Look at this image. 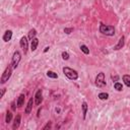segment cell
<instances>
[{
  "instance_id": "cell-17",
  "label": "cell",
  "mask_w": 130,
  "mask_h": 130,
  "mask_svg": "<svg viewBox=\"0 0 130 130\" xmlns=\"http://www.w3.org/2000/svg\"><path fill=\"white\" fill-rule=\"evenodd\" d=\"M36 35H37V30H36V29H32V30L29 32V36H28V38L32 41L34 38H36Z\"/></svg>"
},
{
  "instance_id": "cell-4",
  "label": "cell",
  "mask_w": 130,
  "mask_h": 130,
  "mask_svg": "<svg viewBox=\"0 0 130 130\" xmlns=\"http://www.w3.org/2000/svg\"><path fill=\"white\" fill-rule=\"evenodd\" d=\"M20 60H22V54H20L18 51H15L14 53H13V55H12L11 63H10V65L12 66L13 69H15V68L18 66Z\"/></svg>"
},
{
  "instance_id": "cell-2",
  "label": "cell",
  "mask_w": 130,
  "mask_h": 130,
  "mask_svg": "<svg viewBox=\"0 0 130 130\" xmlns=\"http://www.w3.org/2000/svg\"><path fill=\"white\" fill-rule=\"evenodd\" d=\"M63 73L70 80H76L78 78V72L70 67H63Z\"/></svg>"
},
{
  "instance_id": "cell-24",
  "label": "cell",
  "mask_w": 130,
  "mask_h": 130,
  "mask_svg": "<svg viewBox=\"0 0 130 130\" xmlns=\"http://www.w3.org/2000/svg\"><path fill=\"white\" fill-rule=\"evenodd\" d=\"M51 127H52V122H50V121H49V122H48L47 124L43 127V129H44V130H46V129H50Z\"/></svg>"
},
{
  "instance_id": "cell-7",
  "label": "cell",
  "mask_w": 130,
  "mask_h": 130,
  "mask_svg": "<svg viewBox=\"0 0 130 130\" xmlns=\"http://www.w3.org/2000/svg\"><path fill=\"white\" fill-rule=\"evenodd\" d=\"M43 101V91L39 88V90L36 92V95H35V104L37 106H39L41 103Z\"/></svg>"
},
{
  "instance_id": "cell-27",
  "label": "cell",
  "mask_w": 130,
  "mask_h": 130,
  "mask_svg": "<svg viewBox=\"0 0 130 130\" xmlns=\"http://www.w3.org/2000/svg\"><path fill=\"white\" fill-rule=\"evenodd\" d=\"M49 49H50V47H46V48H45V49H44V53L48 52V51H49Z\"/></svg>"
},
{
  "instance_id": "cell-10",
  "label": "cell",
  "mask_w": 130,
  "mask_h": 130,
  "mask_svg": "<svg viewBox=\"0 0 130 130\" xmlns=\"http://www.w3.org/2000/svg\"><path fill=\"white\" fill-rule=\"evenodd\" d=\"M12 31L11 30H7L5 33H4V35H3V37H2V39H3V41L4 42H9V41L11 40V38H12Z\"/></svg>"
},
{
  "instance_id": "cell-19",
  "label": "cell",
  "mask_w": 130,
  "mask_h": 130,
  "mask_svg": "<svg viewBox=\"0 0 130 130\" xmlns=\"http://www.w3.org/2000/svg\"><path fill=\"white\" fill-rule=\"evenodd\" d=\"M79 48H80V50L85 54V55H88V54H90V49L87 48V46H85V45H83V44H81V45L79 46Z\"/></svg>"
},
{
  "instance_id": "cell-22",
  "label": "cell",
  "mask_w": 130,
  "mask_h": 130,
  "mask_svg": "<svg viewBox=\"0 0 130 130\" xmlns=\"http://www.w3.org/2000/svg\"><path fill=\"white\" fill-rule=\"evenodd\" d=\"M61 56H62V59H63V60H68V59H69V54H68L66 51L62 52Z\"/></svg>"
},
{
  "instance_id": "cell-8",
  "label": "cell",
  "mask_w": 130,
  "mask_h": 130,
  "mask_svg": "<svg viewBox=\"0 0 130 130\" xmlns=\"http://www.w3.org/2000/svg\"><path fill=\"white\" fill-rule=\"evenodd\" d=\"M124 44H125V38H124V36H122V37L119 39V41H118L117 45H116V46L114 47V50L118 51V50L122 49V48L124 47Z\"/></svg>"
},
{
  "instance_id": "cell-28",
  "label": "cell",
  "mask_w": 130,
  "mask_h": 130,
  "mask_svg": "<svg viewBox=\"0 0 130 130\" xmlns=\"http://www.w3.org/2000/svg\"><path fill=\"white\" fill-rule=\"evenodd\" d=\"M55 111H56L57 113H60V109H59V108H56V109H55Z\"/></svg>"
},
{
  "instance_id": "cell-11",
  "label": "cell",
  "mask_w": 130,
  "mask_h": 130,
  "mask_svg": "<svg viewBox=\"0 0 130 130\" xmlns=\"http://www.w3.org/2000/svg\"><path fill=\"white\" fill-rule=\"evenodd\" d=\"M38 45H39V40L37 38H34L31 41V50H32V52H35L37 50Z\"/></svg>"
},
{
  "instance_id": "cell-16",
  "label": "cell",
  "mask_w": 130,
  "mask_h": 130,
  "mask_svg": "<svg viewBox=\"0 0 130 130\" xmlns=\"http://www.w3.org/2000/svg\"><path fill=\"white\" fill-rule=\"evenodd\" d=\"M123 81H124V83L126 86L130 87V75L128 74H125V75H123V77H122Z\"/></svg>"
},
{
  "instance_id": "cell-5",
  "label": "cell",
  "mask_w": 130,
  "mask_h": 130,
  "mask_svg": "<svg viewBox=\"0 0 130 130\" xmlns=\"http://www.w3.org/2000/svg\"><path fill=\"white\" fill-rule=\"evenodd\" d=\"M107 84L106 83V78H105V73L104 72H100L97 77H95V85L98 87H104Z\"/></svg>"
},
{
  "instance_id": "cell-14",
  "label": "cell",
  "mask_w": 130,
  "mask_h": 130,
  "mask_svg": "<svg viewBox=\"0 0 130 130\" xmlns=\"http://www.w3.org/2000/svg\"><path fill=\"white\" fill-rule=\"evenodd\" d=\"M46 74H47V76H48V77H50V78H53V79L58 78V74H57L56 72L52 71V70H48Z\"/></svg>"
},
{
  "instance_id": "cell-3",
  "label": "cell",
  "mask_w": 130,
  "mask_h": 130,
  "mask_svg": "<svg viewBox=\"0 0 130 130\" xmlns=\"http://www.w3.org/2000/svg\"><path fill=\"white\" fill-rule=\"evenodd\" d=\"M12 66L11 65H8L7 67L5 68L4 72L2 73V76H1V79H0V83H1V84H4L6 81H8V79L10 78L11 76V73H12Z\"/></svg>"
},
{
  "instance_id": "cell-21",
  "label": "cell",
  "mask_w": 130,
  "mask_h": 130,
  "mask_svg": "<svg viewBox=\"0 0 130 130\" xmlns=\"http://www.w3.org/2000/svg\"><path fill=\"white\" fill-rule=\"evenodd\" d=\"M11 120H12V113L10 111H7V113H6V117H5V122L9 123V122H11Z\"/></svg>"
},
{
  "instance_id": "cell-1",
  "label": "cell",
  "mask_w": 130,
  "mask_h": 130,
  "mask_svg": "<svg viewBox=\"0 0 130 130\" xmlns=\"http://www.w3.org/2000/svg\"><path fill=\"white\" fill-rule=\"evenodd\" d=\"M99 30H100V33H102L103 35H106L109 37H112L115 35V28L113 25H107V24H100Z\"/></svg>"
},
{
  "instance_id": "cell-6",
  "label": "cell",
  "mask_w": 130,
  "mask_h": 130,
  "mask_svg": "<svg viewBox=\"0 0 130 130\" xmlns=\"http://www.w3.org/2000/svg\"><path fill=\"white\" fill-rule=\"evenodd\" d=\"M19 45H20V48L24 50V54H26L28 52V49H29V41H28V38L25 36H24L22 39L19 41Z\"/></svg>"
},
{
  "instance_id": "cell-29",
  "label": "cell",
  "mask_w": 130,
  "mask_h": 130,
  "mask_svg": "<svg viewBox=\"0 0 130 130\" xmlns=\"http://www.w3.org/2000/svg\"><path fill=\"white\" fill-rule=\"evenodd\" d=\"M12 110H15V106H14V103H12Z\"/></svg>"
},
{
  "instance_id": "cell-18",
  "label": "cell",
  "mask_w": 130,
  "mask_h": 130,
  "mask_svg": "<svg viewBox=\"0 0 130 130\" xmlns=\"http://www.w3.org/2000/svg\"><path fill=\"white\" fill-rule=\"evenodd\" d=\"M98 98L102 101H105V100H108L109 99V94L108 93H100Z\"/></svg>"
},
{
  "instance_id": "cell-20",
  "label": "cell",
  "mask_w": 130,
  "mask_h": 130,
  "mask_svg": "<svg viewBox=\"0 0 130 130\" xmlns=\"http://www.w3.org/2000/svg\"><path fill=\"white\" fill-rule=\"evenodd\" d=\"M114 88H115L116 91H118V92H122L123 91V85H122V83H118V81H116V83H114Z\"/></svg>"
},
{
  "instance_id": "cell-9",
  "label": "cell",
  "mask_w": 130,
  "mask_h": 130,
  "mask_svg": "<svg viewBox=\"0 0 130 130\" xmlns=\"http://www.w3.org/2000/svg\"><path fill=\"white\" fill-rule=\"evenodd\" d=\"M34 102H35V98H31V99L29 100L28 105H26V108H25V114H26V115H29V114L32 112Z\"/></svg>"
},
{
  "instance_id": "cell-25",
  "label": "cell",
  "mask_w": 130,
  "mask_h": 130,
  "mask_svg": "<svg viewBox=\"0 0 130 130\" xmlns=\"http://www.w3.org/2000/svg\"><path fill=\"white\" fill-rule=\"evenodd\" d=\"M112 79H113V81H115V83H116V81H118L119 80V76H118V75H112Z\"/></svg>"
},
{
  "instance_id": "cell-26",
  "label": "cell",
  "mask_w": 130,
  "mask_h": 130,
  "mask_svg": "<svg viewBox=\"0 0 130 130\" xmlns=\"http://www.w3.org/2000/svg\"><path fill=\"white\" fill-rule=\"evenodd\" d=\"M6 93V88H2V91H1V95H0V99H2L3 98V95L4 94Z\"/></svg>"
},
{
  "instance_id": "cell-12",
  "label": "cell",
  "mask_w": 130,
  "mask_h": 130,
  "mask_svg": "<svg viewBox=\"0 0 130 130\" xmlns=\"http://www.w3.org/2000/svg\"><path fill=\"white\" fill-rule=\"evenodd\" d=\"M20 120H22L20 115H16V117L14 118V122H13V126H12V128L14 129V130L19 127V125H20Z\"/></svg>"
},
{
  "instance_id": "cell-23",
  "label": "cell",
  "mask_w": 130,
  "mask_h": 130,
  "mask_svg": "<svg viewBox=\"0 0 130 130\" xmlns=\"http://www.w3.org/2000/svg\"><path fill=\"white\" fill-rule=\"evenodd\" d=\"M72 32H73V29L72 28H65L64 29V33L66 34V35H70Z\"/></svg>"
},
{
  "instance_id": "cell-15",
  "label": "cell",
  "mask_w": 130,
  "mask_h": 130,
  "mask_svg": "<svg viewBox=\"0 0 130 130\" xmlns=\"http://www.w3.org/2000/svg\"><path fill=\"white\" fill-rule=\"evenodd\" d=\"M81 108H83V119H85L86 117V113H87V103L86 102H83V105H81Z\"/></svg>"
},
{
  "instance_id": "cell-13",
  "label": "cell",
  "mask_w": 130,
  "mask_h": 130,
  "mask_svg": "<svg viewBox=\"0 0 130 130\" xmlns=\"http://www.w3.org/2000/svg\"><path fill=\"white\" fill-rule=\"evenodd\" d=\"M24 98H25V95H24V94L19 95V97H18V99H17V102H16L17 107H22V106L24 105Z\"/></svg>"
}]
</instances>
